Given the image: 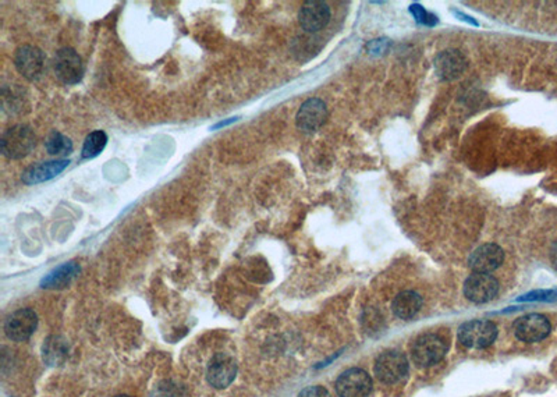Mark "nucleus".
Returning a JSON list of instances; mask_svg holds the SVG:
<instances>
[{"label":"nucleus","instance_id":"1","mask_svg":"<svg viewBox=\"0 0 557 397\" xmlns=\"http://www.w3.org/2000/svg\"><path fill=\"white\" fill-rule=\"evenodd\" d=\"M37 145V136L34 130L27 124H16L6 130L0 139V150L9 159H23Z\"/></svg>","mask_w":557,"mask_h":397},{"label":"nucleus","instance_id":"2","mask_svg":"<svg viewBox=\"0 0 557 397\" xmlns=\"http://www.w3.org/2000/svg\"><path fill=\"white\" fill-rule=\"evenodd\" d=\"M498 338V327L489 320L474 319L463 323L458 329V340L469 349H485L494 345Z\"/></svg>","mask_w":557,"mask_h":397},{"label":"nucleus","instance_id":"3","mask_svg":"<svg viewBox=\"0 0 557 397\" xmlns=\"http://www.w3.org/2000/svg\"><path fill=\"white\" fill-rule=\"evenodd\" d=\"M447 352L446 340L436 334L418 338L412 346V360L418 367H432L443 360Z\"/></svg>","mask_w":557,"mask_h":397},{"label":"nucleus","instance_id":"4","mask_svg":"<svg viewBox=\"0 0 557 397\" xmlns=\"http://www.w3.org/2000/svg\"><path fill=\"white\" fill-rule=\"evenodd\" d=\"M56 77L65 85H74L83 80L84 64L73 48H61L54 56Z\"/></svg>","mask_w":557,"mask_h":397},{"label":"nucleus","instance_id":"5","mask_svg":"<svg viewBox=\"0 0 557 397\" xmlns=\"http://www.w3.org/2000/svg\"><path fill=\"white\" fill-rule=\"evenodd\" d=\"M408 374V361L400 352L390 350L381 354L375 363V375L383 383H397Z\"/></svg>","mask_w":557,"mask_h":397},{"label":"nucleus","instance_id":"6","mask_svg":"<svg viewBox=\"0 0 557 397\" xmlns=\"http://www.w3.org/2000/svg\"><path fill=\"white\" fill-rule=\"evenodd\" d=\"M371 389V376L360 368L347 369L336 380V391L340 397H368Z\"/></svg>","mask_w":557,"mask_h":397},{"label":"nucleus","instance_id":"7","mask_svg":"<svg viewBox=\"0 0 557 397\" xmlns=\"http://www.w3.org/2000/svg\"><path fill=\"white\" fill-rule=\"evenodd\" d=\"M551 326L546 316L540 314H528L517 319L514 323L516 336L525 343H536L546 339Z\"/></svg>","mask_w":557,"mask_h":397},{"label":"nucleus","instance_id":"8","mask_svg":"<svg viewBox=\"0 0 557 397\" xmlns=\"http://www.w3.org/2000/svg\"><path fill=\"white\" fill-rule=\"evenodd\" d=\"M14 64L24 79L37 81L45 70V56L41 49L31 45H24L17 49Z\"/></svg>","mask_w":557,"mask_h":397},{"label":"nucleus","instance_id":"9","mask_svg":"<svg viewBox=\"0 0 557 397\" xmlns=\"http://www.w3.org/2000/svg\"><path fill=\"white\" fill-rule=\"evenodd\" d=\"M38 326V316L31 308L13 312L5 323V332L14 342H24L32 336Z\"/></svg>","mask_w":557,"mask_h":397},{"label":"nucleus","instance_id":"10","mask_svg":"<svg viewBox=\"0 0 557 397\" xmlns=\"http://www.w3.org/2000/svg\"><path fill=\"white\" fill-rule=\"evenodd\" d=\"M499 293V282L487 274H474L464 283L465 297L476 304L494 300Z\"/></svg>","mask_w":557,"mask_h":397},{"label":"nucleus","instance_id":"11","mask_svg":"<svg viewBox=\"0 0 557 397\" xmlns=\"http://www.w3.org/2000/svg\"><path fill=\"white\" fill-rule=\"evenodd\" d=\"M505 252L496 244H483L478 247L469 256L468 265L475 274H491L503 263Z\"/></svg>","mask_w":557,"mask_h":397},{"label":"nucleus","instance_id":"12","mask_svg":"<svg viewBox=\"0 0 557 397\" xmlns=\"http://www.w3.org/2000/svg\"><path fill=\"white\" fill-rule=\"evenodd\" d=\"M237 375L236 360L225 353L216 354L207 365L206 378L207 382L216 389L227 387Z\"/></svg>","mask_w":557,"mask_h":397},{"label":"nucleus","instance_id":"13","mask_svg":"<svg viewBox=\"0 0 557 397\" xmlns=\"http://www.w3.org/2000/svg\"><path fill=\"white\" fill-rule=\"evenodd\" d=\"M326 119H327L326 103L319 98H312L301 105L296 116V123L301 131L315 132L325 124Z\"/></svg>","mask_w":557,"mask_h":397},{"label":"nucleus","instance_id":"14","mask_svg":"<svg viewBox=\"0 0 557 397\" xmlns=\"http://www.w3.org/2000/svg\"><path fill=\"white\" fill-rule=\"evenodd\" d=\"M436 74L443 81H453L458 79L467 69L465 56L456 49L443 50L435 60Z\"/></svg>","mask_w":557,"mask_h":397},{"label":"nucleus","instance_id":"15","mask_svg":"<svg viewBox=\"0 0 557 397\" xmlns=\"http://www.w3.org/2000/svg\"><path fill=\"white\" fill-rule=\"evenodd\" d=\"M330 20V8L325 2L311 0L303 5L298 13L300 26L308 32H316L322 30Z\"/></svg>","mask_w":557,"mask_h":397},{"label":"nucleus","instance_id":"16","mask_svg":"<svg viewBox=\"0 0 557 397\" xmlns=\"http://www.w3.org/2000/svg\"><path fill=\"white\" fill-rule=\"evenodd\" d=\"M68 163H70L68 159H56V161H49V162H41L38 165L28 167L23 173L21 180L28 185L49 181V180L54 179L56 176H59L68 166Z\"/></svg>","mask_w":557,"mask_h":397},{"label":"nucleus","instance_id":"17","mask_svg":"<svg viewBox=\"0 0 557 397\" xmlns=\"http://www.w3.org/2000/svg\"><path fill=\"white\" fill-rule=\"evenodd\" d=\"M80 274V265L76 262H65L60 265L59 268L53 269L49 275H46L42 282L41 287L43 289H64L72 283Z\"/></svg>","mask_w":557,"mask_h":397},{"label":"nucleus","instance_id":"18","mask_svg":"<svg viewBox=\"0 0 557 397\" xmlns=\"http://www.w3.org/2000/svg\"><path fill=\"white\" fill-rule=\"evenodd\" d=\"M68 356V343L61 336H49L42 346L43 361L50 367L61 365Z\"/></svg>","mask_w":557,"mask_h":397},{"label":"nucleus","instance_id":"19","mask_svg":"<svg viewBox=\"0 0 557 397\" xmlns=\"http://www.w3.org/2000/svg\"><path fill=\"white\" fill-rule=\"evenodd\" d=\"M423 298L414 292H403L393 300V312L401 319H411L421 309Z\"/></svg>","mask_w":557,"mask_h":397},{"label":"nucleus","instance_id":"20","mask_svg":"<svg viewBox=\"0 0 557 397\" xmlns=\"http://www.w3.org/2000/svg\"><path fill=\"white\" fill-rule=\"evenodd\" d=\"M46 151L57 158L64 159V156L73 152V143L67 136L61 134L59 131H52L46 139Z\"/></svg>","mask_w":557,"mask_h":397},{"label":"nucleus","instance_id":"21","mask_svg":"<svg viewBox=\"0 0 557 397\" xmlns=\"http://www.w3.org/2000/svg\"><path fill=\"white\" fill-rule=\"evenodd\" d=\"M106 144H108V136H106L105 131H102V130L92 131L91 134L87 136V139L84 141L83 151H81L83 158L84 159L97 158L98 155L102 154Z\"/></svg>","mask_w":557,"mask_h":397},{"label":"nucleus","instance_id":"22","mask_svg":"<svg viewBox=\"0 0 557 397\" xmlns=\"http://www.w3.org/2000/svg\"><path fill=\"white\" fill-rule=\"evenodd\" d=\"M557 290H536L520 298V301H556Z\"/></svg>","mask_w":557,"mask_h":397},{"label":"nucleus","instance_id":"23","mask_svg":"<svg viewBox=\"0 0 557 397\" xmlns=\"http://www.w3.org/2000/svg\"><path fill=\"white\" fill-rule=\"evenodd\" d=\"M298 397H330V394L322 386H308L300 391Z\"/></svg>","mask_w":557,"mask_h":397},{"label":"nucleus","instance_id":"24","mask_svg":"<svg viewBox=\"0 0 557 397\" xmlns=\"http://www.w3.org/2000/svg\"><path fill=\"white\" fill-rule=\"evenodd\" d=\"M117 397H130V396H117Z\"/></svg>","mask_w":557,"mask_h":397}]
</instances>
